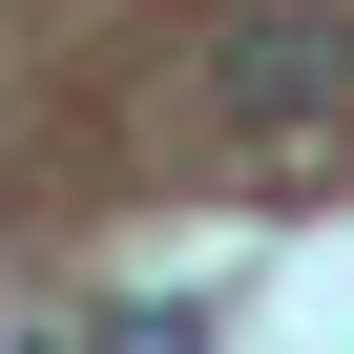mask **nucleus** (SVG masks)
<instances>
[{"instance_id": "f257e3e1", "label": "nucleus", "mask_w": 354, "mask_h": 354, "mask_svg": "<svg viewBox=\"0 0 354 354\" xmlns=\"http://www.w3.org/2000/svg\"><path fill=\"white\" fill-rule=\"evenodd\" d=\"M209 104H230L250 146H333V125H354V21H333V0H230Z\"/></svg>"}]
</instances>
